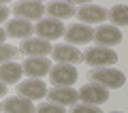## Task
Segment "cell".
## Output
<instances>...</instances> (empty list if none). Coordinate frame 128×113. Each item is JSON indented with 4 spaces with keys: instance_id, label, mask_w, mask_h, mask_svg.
Returning a JSON list of instances; mask_svg holds the SVG:
<instances>
[{
    "instance_id": "7402d4cb",
    "label": "cell",
    "mask_w": 128,
    "mask_h": 113,
    "mask_svg": "<svg viewBox=\"0 0 128 113\" xmlns=\"http://www.w3.org/2000/svg\"><path fill=\"white\" fill-rule=\"evenodd\" d=\"M70 113H102V111L98 107H92V104H75Z\"/></svg>"
},
{
    "instance_id": "ffe728a7",
    "label": "cell",
    "mask_w": 128,
    "mask_h": 113,
    "mask_svg": "<svg viewBox=\"0 0 128 113\" xmlns=\"http://www.w3.org/2000/svg\"><path fill=\"white\" fill-rule=\"evenodd\" d=\"M19 56V49L13 45H0V64H4V62H13L15 58Z\"/></svg>"
},
{
    "instance_id": "9a60e30c",
    "label": "cell",
    "mask_w": 128,
    "mask_h": 113,
    "mask_svg": "<svg viewBox=\"0 0 128 113\" xmlns=\"http://www.w3.org/2000/svg\"><path fill=\"white\" fill-rule=\"evenodd\" d=\"M6 36H15V38H30V34L34 32V26H32L30 22H26V19H9L6 22V28H4Z\"/></svg>"
},
{
    "instance_id": "3957f363",
    "label": "cell",
    "mask_w": 128,
    "mask_h": 113,
    "mask_svg": "<svg viewBox=\"0 0 128 113\" xmlns=\"http://www.w3.org/2000/svg\"><path fill=\"white\" fill-rule=\"evenodd\" d=\"M77 77H79L77 68L70 64H56L49 68V81L56 88H70L77 81Z\"/></svg>"
},
{
    "instance_id": "7c38bea8",
    "label": "cell",
    "mask_w": 128,
    "mask_h": 113,
    "mask_svg": "<svg viewBox=\"0 0 128 113\" xmlns=\"http://www.w3.org/2000/svg\"><path fill=\"white\" fill-rule=\"evenodd\" d=\"M17 90H19V96L26 100H38L43 96H47V88L41 79H26L17 86Z\"/></svg>"
},
{
    "instance_id": "d6986e66",
    "label": "cell",
    "mask_w": 128,
    "mask_h": 113,
    "mask_svg": "<svg viewBox=\"0 0 128 113\" xmlns=\"http://www.w3.org/2000/svg\"><path fill=\"white\" fill-rule=\"evenodd\" d=\"M109 19L115 28L118 26H126L128 24V6L126 4H115L109 13Z\"/></svg>"
},
{
    "instance_id": "277c9868",
    "label": "cell",
    "mask_w": 128,
    "mask_h": 113,
    "mask_svg": "<svg viewBox=\"0 0 128 113\" xmlns=\"http://www.w3.org/2000/svg\"><path fill=\"white\" fill-rule=\"evenodd\" d=\"M64 24L58 22V19H38L36 26H34V32L38 34V38H43V41H56V38H60V36H64Z\"/></svg>"
},
{
    "instance_id": "cb8c5ba5",
    "label": "cell",
    "mask_w": 128,
    "mask_h": 113,
    "mask_svg": "<svg viewBox=\"0 0 128 113\" xmlns=\"http://www.w3.org/2000/svg\"><path fill=\"white\" fill-rule=\"evenodd\" d=\"M6 94V86H4V83H2V81H0V98H2V96H4Z\"/></svg>"
},
{
    "instance_id": "484cf974",
    "label": "cell",
    "mask_w": 128,
    "mask_h": 113,
    "mask_svg": "<svg viewBox=\"0 0 128 113\" xmlns=\"http://www.w3.org/2000/svg\"><path fill=\"white\" fill-rule=\"evenodd\" d=\"M111 113H124V111H111Z\"/></svg>"
},
{
    "instance_id": "8992f818",
    "label": "cell",
    "mask_w": 128,
    "mask_h": 113,
    "mask_svg": "<svg viewBox=\"0 0 128 113\" xmlns=\"http://www.w3.org/2000/svg\"><path fill=\"white\" fill-rule=\"evenodd\" d=\"M64 38H66V45H86V43L94 41V28L83 26V24H73L64 30Z\"/></svg>"
},
{
    "instance_id": "5bb4252c",
    "label": "cell",
    "mask_w": 128,
    "mask_h": 113,
    "mask_svg": "<svg viewBox=\"0 0 128 113\" xmlns=\"http://www.w3.org/2000/svg\"><path fill=\"white\" fill-rule=\"evenodd\" d=\"M47 98H49V102L64 107V104H77L79 96H77V90H73V88H54V90L47 92Z\"/></svg>"
},
{
    "instance_id": "2e32d148",
    "label": "cell",
    "mask_w": 128,
    "mask_h": 113,
    "mask_svg": "<svg viewBox=\"0 0 128 113\" xmlns=\"http://www.w3.org/2000/svg\"><path fill=\"white\" fill-rule=\"evenodd\" d=\"M2 109L6 113H34L36 111V107L32 104V100H26L22 96H9L2 102Z\"/></svg>"
},
{
    "instance_id": "52a82bcc",
    "label": "cell",
    "mask_w": 128,
    "mask_h": 113,
    "mask_svg": "<svg viewBox=\"0 0 128 113\" xmlns=\"http://www.w3.org/2000/svg\"><path fill=\"white\" fill-rule=\"evenodd\" d=\"M77 96H79V100H81V104L98 107V104L107 102V98H109V90L96 86V83H88V86H83L81 90L77 92Z\"/></svg>"
},
{
    "instance_id": "7a4b0ae2",
    "label": "cell",
    "mask_w": 128,
    "mask_h": 113,
    "mask_svg": "<svg viewBox=\"0 0 128 113\" xmlns=\"http://www.w3.org/2000/svg\"><path fill=\"white\" fill-rule=\"evenodd\" d=\"M81 60L86 64H90L92 68H107V66H113L118 62V54L107 47H90L86 54L81 56Z\"/></svg>"
},
{
    "instance_id": "4fadbf2b",
    "label": "cell",
    "mask_w": 128,
    "mask_h": 113,
    "mask_svg": "<svg viewBox=\"0 0 128 113\" xmlns=\"http://www.w3.org/2000/svg\"><path fill=\"white\" fill-rule=\"evenodd\" d=\"M51 56H54V60L58 64H70V66H75V64L81 62V51H77V47H73V45L51 47Z\"/></svg>"
},
{
    "instance_id": "8fae6325",
    "label": "cell",
    "mask_w": 128,
    "mask_h": 113,
    "mask_svg": "<svg viewBox=\"0 0 128 113\" xmlns=\"http://www.w3.org/2000/svg\"><path fill=\"white\" fill-rule=\"evenodd\" d=\"M49 68H51L49 58H26V62L22 64V70L30 75V79H41L49 75Z\"/></svg>"
},
{
    "instance_id": "603a6c76",
    "label": "cell",
    "mask_w": 128,
    "mask_h": 113,
    "mask_svg": "<svg viewBox=\"0 0 128 113\" xmlns=\"http://www.w3.org/2000/svg\"><path fill=\"white\" fill-rule=\"evenodd\" d=\"M6 19H9V6L0 4V24H2V22H6Z\"/></svg>"
},
{
    "instance_id": "d4e9b609",
    "label": "cell",
    "mask_w": 128,
    "mask_h": 113,
    "mask_svg": "<svg viewBox=\"0 0 128 113\" xmlns=\"http://www.w3.org/2000/svg\"><path fill=\"white\" fill-rule=\"evenodd\" d=\"M4 38H6V32L2 30V28H0V45H2V43H4Z\"/></svg>"
},
{
    "instance_id": "9c48e42d",
    "label": "cell",
    "mask_w": 128,
    "mask_h": 113,
    "mask_svg": "<svg viewBox=\"0 0 128 113\" xmlns=\"http://www.w3.org/2000/svg\"><path fill=\"white\" fill-rule=\"evenodd\" d=\"M19 51L28 58H47L51 54V43L43 41V38H26L19 45Z\"/></svg>"
},
{
    "instance_id": "ac0fdd59",
    "label": "cell",
    "mask_w": 128,
    "mask_h": 113,
    "mask_svg": "<svg viewBox=\"0 0 128 113\" xmlns=\"http://www.w3.org/2000/svg\"><path fill=\"white\" fill-rule=\"evenodd\" d=\"M45 11L49 13V19L62 22V19L75 15V4H70V2H51V4L45 6Z\"/></svg>"
},
{
    "instance_id": "5b68a950",
    "label": "cell",
    "mask_w": 128,
    "mask_h": 113,
    "mask_svg": "<svg viewBox=\"0 0 128 113\" xmlns=\"http://www.w3.org/2000/svg\"><path fill=\"white\" fill-rule=\"evenodd\" d=\"M77 17L83 22V26H94V24H102L105 19H109V11L105 6H98V4H83L79 9H75Z\"/></svg>"
},
{
    "instance_id": "4316f807",
    "label": "cell",
    "mask_w": 128,
    "mask_h": 113,
    "mask_svg": "<svg viewBox=\"0 0 128 113\" xmlns=\"http://www.w3.org/2000/svg\"><path fill=\"white\" fill-rule=\"evenodd\" d=\"M0 111H2V102H0Z\"/></svg>"
},
{
    "instance_id": "e0dca14e",
    "label": "cell",
    "mask_w": 128,
    "mask_h": 113,
    "mask_svg": "<svg viewBox=\"0 0 128 113\" xmlns=\"http://www.w3.org/2000/svg\"><path fill=\"white\" fill-rule=\"evenodd\" d=\"M22 75H24L22 64H17V62H4V64H0V81L4 83V86H9V83H19Z\"/></svg>"
},
{
    "instance_id": "44dd1931",
    "label": "cell",
    "mask_w": 128,
    "mask_h": 113,
    "mask_svg": "<svg viewBox=\"0 0 128 113\" xmlns=\"http://www.w3.org/2000/svg\"><path fill=\"white\" fill-rule=\"evenodd\" d=\"M34 113H66V111H64V107H60V104L45 102V104H41V107H38Z\"/></svg>"
},
{
    "instance_id": "30bf717a",
    "label": "cell",
    "mask_w": 128,
    "mask_h": 113,
    "mask_svg": "<svg viewBox=\"0 0 128 113\" xmlns=\"http://www.w3.org/2000/svg\"><path fill=\"white\" fill-rule=\"evenodd\" d=\"M13 13L17 15V19H26V22H34V19H43V13H45V6L41 4V2H34V0H30V2H17V4L13 6Z\"/></svg>"
},
{
    "instance_id": "6da1fadb",
    "label": "cell",
    "mask_w": 128,
    "mask_h": 113,
    "mask_svg": "<svg viewBox=\"0 0 128 113\" xmlns=\"http://www.w3.org/2000/svg\"><path fill=\"white\" fill-rule=\"evenodd\" d=\"M90 81L105 88V90H118V88H122L126 83V75L122 70H118V68H111V66L94 68V70H90Z\"/></svg>"
},
{
    "instance_id": "ba28073f",
    "label": "cell",
    "mask_w": 128,
    "mask_h": 113,
    "mask_svg": "<svg viewBox=\"0 0 128 113\" xmlns=\"http://www.w3.org/2000/svg\"><path fill=\"white\" fill-rule=\"evenodd\" d=\"M94 41L98 47H107V49H111V47L120 45L122 43V30L115 26H111V24H105V26H100L98 30H94Z\"/></svg>"
}]
</instances>
